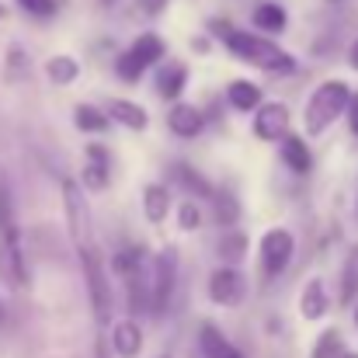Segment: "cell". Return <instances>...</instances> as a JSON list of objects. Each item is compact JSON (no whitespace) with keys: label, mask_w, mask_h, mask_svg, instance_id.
<instances>
[{"label":"cell","mask_w":358,"mask_h":358,"mask_svg":"<svg viewBox=\"0 0 358 358\" xmlns=\"http://www.w3.org/2000/svg\"><path fill=\"white\" fill-rule=\"evenodd\" d=\"M292 250H296V240H292L289 230H268L261 237V271L268 278L282 275L285 264L292 261Z\"/></svg>","instance_id":"obj_8"},{"label":"cell","mask_w":358,"mask_h":358,"mask_svg":"<svg viewBox=\"0 0 358 358\" xmlns=\"http://www.w3.org/2000/svg\"><path fill=\"white\" fill-rule=\"evenodd\" d=\"M348 63H352V70H358V42L352 45V56H348Z\"/></svg>","instance_id":"obj_34"},{"label":"cell","mask_w":358,"mask_h":358,"mask_svg":"<svg viewBox=\"0 0 358 358\" xmlns=\"http://www.w3.org/2000/svg\"><path fill=\"white\" fill-rule=\"evenodd\" d=\"M63 216H66V230H70L73 243L87 247L91 243V209H87L80 185H73L70 178L63 181Z\"/></svg>","instance_id":"obj_7"},{"label":"cell","mask_w":358,"mask_h":358,"mask_svg":"<svg viewBox=\"0 0 358 358\" xmlns=\"http://www.w3.org/2000/svg\"><path fill=\"white\" fill-rule=\"evenodd\" d=\"M243 250H247V237H243L240 230H227L223 240H220V257H223V261H240Z\"/></svg>","instance_id":"obj_27"},{"label":"cell","mask_w":358,"mask_h":358,"mask_svg":"<svg viewBox=\"0 0 358 358\" xmlns=\"http://www.w3.org/2000/svg\"><path fill=\"white\" fill-rule=\"evenodd\" d=\"M254 24H257L261 31H282V28H285V10H282L278 3H261V7L254 10Z\"/></svg>","instance_id":"obj_24"},{"label":"cell","mask_w":358,"mask_h":358,"mask_svg":"<svg viewBox=\"0 0 358 358\" xmlns=\"http://www.w3.org/2000/svg\"><path fill=\"white\" fill-rule=\"evenodd\" d=\"M105 115H108V122L115 119L119 125L132 129V132H143V129L150 125V115H146V108H143V105H136V101H122V98L108 101Z\"/></svg>","instance_id":"obj_13"},{"label":"cell","mask_w":358,"mask_h":358,"mask_svg":"<svg viewBox=\"0 0 358 358\" xmlns=\"http://www.w3.org/2000/svg\"><path fill=\"white\" fill-rule=\"evenodd\" d=\"M143 213L150 223H164V216L171 213V192L164 185H146L143 192Z\"/></svg>","instance_id":"obj_17"},{"label":"cell","mask_w":358,"mask_h":358,"mask_svg":"<svg viewBox=\"0 0 358 358\" xmlns=\"http://www.w3.org/2000/svg\"><path fill=\"white\" fill-rule=\"evenodd\" d=\"M105 3H115V0H105Z\"/></svg>","instance_id":"obj_37"},{"label":"cell","mask_w":358,"mask_h":358,"mask_svg":"<svg viewBox=\"0 0 358 358\" xmlns=\"http://www.w3.org/2000/svg\"><path fill=\"white\" fill-rule=\"evenodd\" d=\"M160 358H171V355H160Z\"/></svg>","instance_id":"obj_38"},{"label":"cell","mask_w":358,"mask_h":358,"mask_svg":"<svg viewBox=\"0 0 358 358\" xmlns=\"http://www.w3.org/2000/svg\"><path fill=\"white\" fill-rule=\"evenodd\" d=\"M112 348L122 358H136L143 352V331H139V324L132 317H125V320H119L112 327Z\"/></svg>","instance_id":"obj_12"},{"label":"cell","mask_w":358,"mask_h":358,"mask_svg":"<svg viewBox=\"0 0 358 358\" xmlns=\"http://www.w3.org/2000/svg\"><path fill=\"white\" fill-rule=\"evenodd\" d=\"M80 268H84V278H87V296H91L94 320L105 327L112 320V285H108V271H105L101 254L94 250V243L80 247Z\"/></svg>","instance_id":"obj_4"},{"label":"cell","mask_w":358,"mask_h":358,"mask_svg":"<svg viewBox=\"0 0 358 358\" xmlns=\"http://www.w3.org/2000/svg\"><path fill=\"white\" fill-rule=\"evenodd\" d=\"M345 115H348V122H352V132L358 136V94H352V101H348V112H345Z\"/></svg>","instance_id":"obj_33"},{"label":"cell","mask_w":358,"mask_h":358,"mask_svg":"<svg viewBox=\"0 0 358 358\" xmlns=\"http://www.w3.org/2000/svg\"><path fill=\"white\" fill-rule=\"evenodd\" d=\"M150 313H164L178 285V254L167 247L150 261Z\"/></svg>","instance_id":"obj_6"},{"label":"cell","mask_w":358,"mask_h":358,"mask_svg":"<svg viewBox=\"0 0 358 358\" xmlns=\"http://www.w3.org/2000/svg\"><path fill=\"white\" fill-rule=\"evenodd\" d=\"M84 181H87L91 192H101V188L108 185V167H105V160H91V164L84 167Z\"/></svg>","instance_id":"obj_28"},{"label":"cell","mask_w":358,"mask_h":358,"mask_svg":"<svg viewBox=\"0 0 358 358\" xmlns=\"http://www.w3.org/2000/svg\"><path fill=\"white\" fill-rule=\"evenodd\" d=\"M185 84H188V66H181V63H164V66L157 70V91H160L164 98H178V94L185 91Z\"/></svg>","instance_id":"obj_15"},{"label":"cell","mask_w":358,"mask_h":358,"mask_svg":"<svg viewBox=\"0 0 358 358\" xmlns=\"http://www.w3.org/2000/svg\"><path fill=\"white\" fill-rule=\"evenodd\" d=\"M230 105L237 112H254L261 105V87L250 84V80H234L230 84Z\"/></svg>","instance_id":"obj_21"},{"label":"cell","mask_w":358,"mask_h":358,"mask_svg":"<svg viewBox=\"0 0 358 358\" xmlns=\"http://www.w3.org/2000/svg\"><path fill=\"white\" fill-rule=\"evenodd\" d=\"M199 345H202L206 358H243V352H240L216 324H202V327H199Z\"/></svg>","instance_id":"obj_11"},{"label":"cell","mask_w":358,"mask_h":358,"mask_svg":"<svg viewBox=\"0 0 358 358\" xmlns=\"http://www.w3.org/2000/svg\"><path fill=\"white\" fill-rule=\"evenodd\" d=\"M0 17H3V3H0Z\"/></svg>","instance_id":"obj_36"},{"label":"cell","mask_w":358,"mask_h":358,"mask_svg":"<svg viewBox=\"0 0 358 358\" xmlns=\"http://www.w3.org/2000/svg\"><path fill=\"white\" fill-rule=\"evenodd\" d=\"M299 310H303V317L306 320H324V313H327V292H324V282H306V289H303V296H299Z\"/></svg>","instance_id":"obj_18"},{"label":"cell","mask_w":358,"mask_h":358,"mask_svg":"<svg viewBox=\"0 0 358 358\" xmlns=\"http://www.w3.org/2000/svg\"><path fill=\"white\" fill-rule=\"evenodd\" d=\"M341 358H358V355H355V352H345V355H341Z\"/></svg>","instance_id":"obj_35"},{"label":"cell","mask_w":358,"mask_h":358,"mask_svg":"<svg viewBox=\"0 0 358 358\" xmlns=\"http://www.w3.org/2000/svg\"><path fill=\"white\" fill-rule=\"evenodd\" d=\"M216 28H223L220 35H223L227 49H230L237 59H243V63H250V66H257V70H268V73H289V70H296V59H292L282 45H275L271 38L234 31V28H227V24H216Z\"/></svg>","instance_id":"obj_2"},{"label":"cell","mask_w":358,"mask_h":358,"mask_svg":"<svg viewBox=\"0 0 358 358\" xmlns=\"http://www.w3.org/2000/svg\"><path fill=\"white\" fill-rule=\"evenodd\" d=\"M282 160H285L289 171H296V174H306V171L313 167V157H310V150H306V143H303L299 136H285V139H282Z\"/></svg>","instance_id":"obj_19"},{"label":"cell","mask_w":358,"mask_h":358,"mask_svg":"<svg viewBox=\"0 0 358 358\" xmlns=\"http://www.w3.org/2000/svg\"><path fill=\"white\" fill-rule=\"evenodd\" d=\"M45 73H49V80L52 84H73L77 77H80V63L73 59V56H52L49 63H45Z\"/></svg>","instance_id":"obj_22"},{"label":"cell","mask_w":358,"mask_h":358,"mask_svg":"<svg viewBox=\"0 0 358 358\" xmlns=\"http://www.w3.org/2000/svg\"><path fill=\"white\" fill-rule=\"evenodd\" d=\"M73 122H77V129H84V132H105V129H108V115L98 112V108H91V105H77V108H73Z\"/></svg>","instance_id":"obj_25"},{"label":"cell","mask_w":358,"mask_h":358,"mask_svg":"<svg viewBox=\"0 0 358 358\" xmlns=\"http://www.w3.org/2000/svg\"><path fill=\"white\" fill-rule=\"evenodd\" d=\"M171 174H174V181H178L185 192H192L195 199H213V195H216V188H213L195 167H188V164H174Z\"/></svg>","instance_id":"obj_16"},{"label":"cell","mask_w":358,"mask_h":358,"mask_svg":"<svg viewBox=\"0 0 358 358\" xmlns=\"http://www.w3.org/2000/svg\"><path fill=\"white\" fill-rule=\"evenodd\" d=\"M17 7L35 14V17H52L56 14V0H17Z\"/></svg>","instance_id":"obj_31"},{"label":"cell","mask_w":358,"mask_h":358,"mask_svg":"<svg viewBox=\"0 0 358 358\" xmlns=\"http://www.w3.org/2000/svg\"><path fill=\"white\" fill-rule=\"evenodd\" d=\"M164 7H167V0H139V10H143V14H150V17H153V14H160Z\"/></svg>","instance_id":"obj_32"},{"label":"cell","mask_w":358,"mask_h":358,"mask_svg":"<svg viewBox=\"0 0 358 358\" xmlns=\"http://www.w3.org/2000/svg\"><path fill=\"white\" fill-rule=\"evenodd\" d=\"M254 112H257V115H254L257 139H264V143H282V139L289 136L292 115H289V108H285L282 101H261Z\"/></svg>","instance_id":"obj_9"},{"label":"cell","mask_w":358,"mask_h":358,"mask_svg":"<svg viewBox=\"0 0 358 358\" xmlns=\"http://www.w3.org/2000/svg\"><path fill=\"white\" fill-rule=\"evenodd\" d=\"M0 282L7 289H28V264L21 250V230L14 220L10 188L0 178Z\"/></svg>","instance_id":"obj_1"},{"label":"cell","mask_w":358,"mask_h":358,"mask_svg":"<svg viewBox=\"0 0 358 358\" xmlns=\"http://www.w3.org/2000/svg\"><path fill=\"white\" fill-rule=\"evenodd\" d=\"M213 206H216V220L223 223V227H234L240 216V202L234 199V192L230 188H220L216 195H213Z\"/></svg>","instance_id":"obj_23"},{"label":"cell","mask_w":358,"mask_h":358,"mask_svg":"<svg viewBox=\"0 0 358 358\" xmlns=\"http://www.w3.org/2000/svg\"><path fill=\"white\" fill-rule=\"evenodd\" d=\"M164 59V38L153 35V31H143L125 52L119 56V77L122 80H139L150 66H157Z\"/></svg>","instance_id":"obj_5"},{"label":"cell","mask_w":358,"mask_h":358,"mask_svg":"<svg viewBox=\"0 0 358 358\" xmlns=\"http://www.w3.org/2000/svg\"><path fill=\"white\" fill-rule=\"evenodd\" d=\"M345 352H348V348H345L341 331H324V334L317 338V345H313V358H341Z\"/></svg>","instance_id":"obj_26"},{"label":"cell","mask_w":358,"mask_h":358,"mask_svg":"<svg viewBox=\"0 0 358 358\" xmlns=\"http://www.w3.org/2000/svg\"><path fill=\"white\" fill-rule=\"evenodd\" d=\"M146 261V254H143V247H132V250H122L119 257H115V271H119L122 278L129 275V271H136L139 264Z\"/></svg>","instance_id":"obj_29"},{"label":"cell","mask_w":358,"mask_h":358,"mask_svg":"<svg viewBox=\"0 0 358 358\" xmlns=\"http://www.w3.org/2000/svg\"><path fill=\"white\" fill-rule=\"evenodd\" d=\"M167 125H171V132H178V136L192 139V136H199V132H202L206 119H202V115H199V108H192V105H174V108L167 112Z\"/></svg>","instance_id":"obj_14"},{"label":"cell","mask_w":358,"mask_h":358,"mask_svg":"<svg viewBox=\"0 0 358 358\" xmlns=\"http://www.w3.org/2000/svg\"><path fill=\"white\" fill-rule=\"evenodd\" d=\"M358 299V243L348 250L341 268V306H352Z\"/></svg>","instance_id":"obj_20"},{"label":"cell","mask_w":358,"mask_h":358,"mask_svg":"<svg viewBox=\"0 0 358 358\" xmlns=\"http://www.w3.org/2000/svg\"><path fill=\"white\" fill-rule=\"evenodd\" d=\"M348 101H352V87H348L345 80H327V84H320V87L313 91L310 105H306V115H303L306 132H310V136H320L324 129H331L334 122L348 112Z\"/></svg>","instance_id":"obj_3"},{"label":"cell","mask_w":358,"mask_h":358,"mask_svg":"<svg viewBox=\"0 0 358 358\" xmlns=\"http://www.w3.org/2000/svg\"><path fill=\"white\" fill-rule=\"evenodd\" d=\"M243 275H240L237 268H220V271H213V278H209V299L213 303H220V306H240L243 303Z\"/></svg>","instance_id":"obj_10"},{"label":"cell","mask_w":358,"mask_h":358,"mask_svg":"<svg viewBox=\"0 0 358 358\" xmlns=\"http://www.w3.org/2000/svg\"><path fill=\"white\" fill-rule=\"evenodd\" d=\"M178 223H181V230H199L202 213H199V206H195L192 199H185V202H181V209H178Z\"/></svg>","instance_id":"obj_30"}]
</instances>
